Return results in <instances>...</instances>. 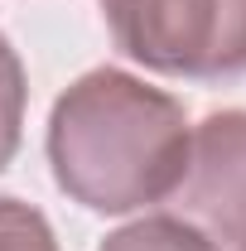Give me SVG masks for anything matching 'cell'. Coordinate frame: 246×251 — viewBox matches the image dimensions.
Instances as JSON below:
<instances>
[{"mask_svg": "<svg viewBox=\"0 0 246 251\" xmlns=\"http://www.w3.org/2000/svg\"><path fill=\"white\" fill-rule=\"evenodd\" d=\"M97 251H222V247L208 242L193 222L169 213V218H140L121 232H111Z\"/></svg>", "mask_w": 246, "mask_h": 251, "instance_id": "4", "label": "cell"}, {"mask_svg": "<svg viewBox=\"0 0 246 251\" xmlns=\"http://www.w3.org/2000/svg\"><path fill=\"white\" fill-rule=\"evenodd\" d=\"M25 63L15 53V44L0 34V169L20 150V130H25Z\"/></svg>", "mask_w": 246, "mask_h": 251, "instance_id": "5", "label": "cell"}, {"mask_svg": "<svg viewBox=\"0 0 246 251\" xmlns=\"http://www.w3.org/2000/svg\"><path fill=\"white\" fill-rule=\"evenodd\" d=\"M0 251H58V237L34 203L0 198Z\"/></svg>", "mask_w": 246, "mask_h": 251, "instance_id": "6", "label": "cell"}, {"mask_svg": "<svg viewBox=\"0 0 246 251\" xmlns=\"http://www.w3.org/2000/svg\"><path fill=\"white\" fill-rule=\"evenodd\" d=\"M184 101L121 68L82 73L49 111L53 184L87 213H135L164 203L188 164Z\"/></svg>", "mask_w": 246, "mask_h": 251, "instance_id": "1", "label": "cell"}, {"mask_svg": "<svg viewBox=\"0 0 246 251\" xmlns=\"http://www.w3.org/2000/svg\"><path fill=\"white\" fill-rule=\"evenodd\" d=\"M169 208L222 251L246 247V111H213L188 130V164Z\"/></svg>", "mask_w": 246, "mask_h": 251, "instance_id": "3", "label": "cell"}, {"mask_svg": "<svg viewBox=\"0 0 246 251\" xmlns=\"http://www.w3.org/2000/svg\"><path fill=\"white\" fill-rule=\"evenodd\" d=\"M101 15L116 49L159 77H246V0H101Z\"/></svg>", "mask_w": 246, "mask_h": 251, "instance_id": "2", "label": "cell"}, {"mask_svg": "<svg viewBox=\"0 0 246 251\" xmlns=\"http://www.w3.org/2000/svg\"><path fill=\"white\" fill-rule=\"evenodd\" d=\"M237 251H246V247H237Z\"/></svg>", "mask_w": 246, "mask_h": 251, "instance_id": "7", "label": "cell"}]
</instances>
